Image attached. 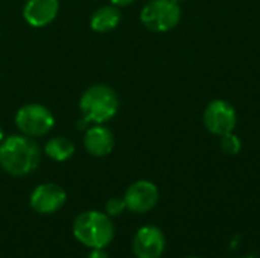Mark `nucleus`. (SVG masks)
<instances>
[{"instance_id":"nucleus-17","label":"nucleus","mask_w":260,"mask_h":258,"mask_svg":"<svg viewBox=\"0 0 260 258\" xmlns=\"http://www.w3.org/2000/svg\"><path fill=\"white\" fill-rule=\"evenodd\" d=\"M113 5H116V6H128V5H131L133 2H136V0H110Z\"/></svg>"},{"instance_id":"nucleus-4","label":"nucleus","mask_w":260,"mask_h":258,"mask_svg":"<svg viewBox=\"0 0 260 258\" xmlns=\"http://www.w3.org/2000/svg\"><path fill=\"white\" fill-rule=\"evenodd\" d=\"M181 18V9L174 0H151L142 12V24L152 32H168L174 29Z\"/></svg>"},{"instance_id":"nucleus-8","label":"nucleus","mask_w":260,"mask_h":258,"mask_svg":"<svg viewBox=\"0 0 260 258\" xmlns=\"http://www.w3.org/2000/svg\"><path fill=\"white\" fill-rule=\"evenodd\" d=\"M158 198H160V193H158L157 186L151 181L140 179L128 187V190L125 192L123 201L126 204V210L142 214V213L151 211L157 205Z\"/></svg>"},{"instance_id":"nucleus-11","label":"nucleus","mask_w":260,"mask_h":258,"mask_svg":"<svg viewBox=\"0 0 260 258\" xmlns=\"http://www.w3.org/2000/svg\"><path fill=\"white\" fill-rule=\"evenodd\" d=\"M84 146L93 157H107L114 148V137L111 129L104 125H94L88 128L84 135Z\"/></svg>"},{"instance_id":"nucleus-12","label":"nucleus","mask_w":260,"mask_h":258,"mask_svg":"<svg viewBox=\"0 0 260 258\" xmlns=\"http://www.w3.org/2000/svg\"><path fill=\"white\" fill-rule=\"evenodd\" d=\"M122 14L119 11V6L116 5H105L96 9L90 17V27L94 32L105 33L113 29H116L120 23Z\"/></svg>"},{"instance_id":"nucleus-21","label":"nucleus","mask_w":260,"mask_h":258,"mask_svg":"<svg viewBox=\"0 0 260 258\" xmlns=\"http://www.w3.org/2000/svg\"><path fill=\"white\" fill-rule=\"evenodd\" d=\"M242 258H254V257H242Z\"/></svg>"},{"instance_id":"nucleus-14","label":"nucleus","mask_w":260,"mask_h":258,"mask_svg":"<svg viewBox=\"0 0 260 258\" xmlns=\"http://www.w3.org/2000/svg\"><path fill=\"white\" fill-rule=\"evenodd\" d=\"M242 143L239 140L238 135H235L233 132L225 134L221 137V151L227 155H238L241 152Z\"/></svg>"},{"instance_id":"nucleus-9","label":"nucleus","mask_w":260,"mask_h":258,"mask_svg":"<svg viewBox=\"0 0 260 258\" xmlns=\"http://www.w3.org/2000/svg\"><path fill=\"white\" fill-rule=\"evenodd\" d=\"M166 248V239L158 227H142L133 239V252L137 258H160Z\"/></svg>"},{"instance_id":"nucleus-13","label":"nucleus","mask_w":260,"mask_h":258,"mask_svg":"<svg viewBox=\"0 0 260 258\" xmlns=\"http://www.w3.org/2000/svg\"><path fill=\"white\" fill-rule=\"evenodd\" d=\"M44 154L50 160L58 161V163H62V161H67V160H70L73 157V154H75V144H73V141L69 137L56 135V137H52L46 143Z\"/></svg>"},{"instance_id":"nucleus-20","label":"nucleus","mask_w":260,"mask_h":258,"mask_svg":"<svg viewBox=\"0 0 260 258\" xmlns=\"http://www.w3.org/2000/svg\"><path fill=\"white\" fill-rule=\"evenodd\" d=\"M187 258H201V257H187Z\"/></svg>"},{"instance_id":"nucleus-6","label":"nucleus","mask_w":260,"mask_h":258,"mask_svg":"<svg viewBox=\"0 0 260 258\" xmlns=\"http://www.w3.org/2000/svg\"><path fill=\"white\" fill-rule=\"evenodd\" d=\"M238 123L236 109L225 100H212L204 109V125L215 135H225L235 131Z\"/></svg>"},{"instance_id":"nucleus-18","label":"nucleus","mask_w":260,"mask_h":258,"mask_svg":"<svg viewBox=\"0 0 260 258\" xmlns=\"http://www.w3.org/2000/svg\"><path fill=\"white\" fill-rule=\"evenodd\" d=\"M3 138H5V134H3V129L0 128V143L3 141Z\"/></svg>"},{"instance_id":"nucleus-16","label":"nucleus","mask_w":260,"mask_h":258,"mask_svg":"<svg viewBox=\"0 0 260 258\" xmlns=\"http://www.w3.org/2000/svg\"><path fill=\"white\" fill-rule=\"evenodd\" d=\"M87 258H110V255L105 251V248H96V249L90 251V254H88Z\"/></svg>"},{"instance_id":"nucleus-7","label":"nucleus","mask_w":260,"mask_h":258,"mask_svg":"<svg viewBox=\"0 0 260 258\" xmlns=\"http://www.w3.org/2000/svg\"><path fill=\"white\" fill-rule=\"evenodd\" d=\"M66 199L67 195L61 186L53 182H44L32 190L29 205L38 214H52L62 208Z\"/></svg>"},{"instance_id":"nucleus-5","label":"nucleus","mask_w":260,"mask_h":258,"mask_svg":"<svg viewBox=\"0 0 260 258\" xmlns=\"http://www.w3.org/2000/svg\"><path fill=\"white\" fill-rule=\"evenodd\" d=\"M15 125L21 134L27 137H43L55 126V117L52 111L41 103L23 105L15 113Z\"/></svg>"},{"instance_id":"nucleus-15","label":"nucleus","mask_w":260,"mask_h":258,"mask_svg":"<svg viewBox=\"0 0 260 258\" xmlns=\"http://www.w3.org/2000/svg\"><path fill=\"white\" fill-rule=\"evenodd\" d=\"M125 210H126V204L123 198H111L105 202V214H108L110 217L120 216Z\"/></svg>"},{"instance_id":"nucleus-19","label":"nucleus","mask_w":260,"mask_h":258,"mask_svg":"<svg viewBox=\"0 0 260 258\" xmlns=\"http://www.w3.org/2000/svg\"><path fill=\"white\" fill-rule=\"evenodd\" d=\"M175 3H181V2H184V0H174Z\"/></svg>"},{"instance_id":"nucleus-2","label":"nucleus","mask_w":260,"mask_h":258,"mask_svg":"<svg viewBox=\"0 0 260 258\" xmlns=\"http://www.w3.org/2000/svg\"><path fill=\"white\" fill-rule=\"evenodd\" d=\"M73 236L90 249L105 248L114 239V225L108 214L88 210L78 214L73 220Z\"/></svg>"},{"instance_id":"nucleus-1","label":"nucleus","mask_w":260,"mask_h":258,"mask_svg":"<svg viewBox=\"0 0 260 258\" xmlns=\"http://www.w3.org/2000/svg\"><path fill=\"white\" fill-rule=\"evenodd\" d=\"M41 161L40 146L27 135H9L0 143V167L12 176L32 173Z\"/></svg>"},{"instance_id":"nucleus-10","label":"nucleus","mask_w":260,"mask_h":258,"mask_svg":"<svg viewBox=\"0 0 260 258\" xmlns=\"http://www.w3.org/2000/svg\"><path fill=\"white\" fill-rule=\"evenodd\" d=\"M59 11V0H27L23 8V17L32 27L50 24Z\"/></svg>"},{"instance_id":"nucleus-3","label":"nucleus","mask_w":260,"mask_h":258,"mask_svg":"<svg viewBox=\"0 0 260 258\" xmlns=\"http://www.w3.org/2000/svg\"><path fill=\"white\" fill-rule=\"evenodd\" d=\"M79 109L85 123L93 122L94 125H102L117 114L119 97L111 87L96 84L82 93L79 99Z\"/></svg>"}]
</instances>
